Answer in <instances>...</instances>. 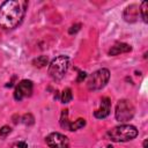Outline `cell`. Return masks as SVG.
I'll return each mask as SVG.
<instances>
[{"label":"cell","mask_w":148,"mask_h":148,"mask_svg":"<svg viewBox=\"0 0 148 148\" xmlns=\"http://www.w3.org/2000/svg\"><path fill=\"white\" fill-rule=\"evenodd\" d=\"M27 2L18 0H8L0 6V27L3 29H14L22 21L25 13Z\"/></svg>","instance_id":"obj_1"},{"label":"cell","mask_w":148,"mask_h":148,"mask_svg":"<svg viewBox=\"0 0 148 148\" xmlns=\"http://www.w3.org/2000/svg\"><path fill=\"white\" fill-rule=\"evenodd\" d=\"M138 135V130L133 125H119L106 132V138L113 142H126Z\"/></svg>","instance_id":"obj_2"},{"label":"cell","mask_w":148,"mask_h":148,"mask_svg":"<svg viewBox=\"0 0 148 148\" xmlns=\"http://www.w3.org/2000/svg\"><path fill=\"white\" fill-rule=\"evenodd\" d=\"M68 67H69V58L62 54L58 56L49 65V75L51 76V79L59 81L65 76Z\"/></svg>","instance_id":"obj_3"},{"label":"cell","mask_w":148,"mask_h":148,"mask_svg":"<svg viewBox=\"0 0 148 148\" xmlns=\"http://www.w3.org/2000/svg\"><path fill=\"white\" fill-rule=\"evenodd\" d=\"M110 80V72L108 68H101L94 72L87 82V86L90 90H99L106 86Z\"/></svg>","instance_id":"obj_4"},{"label":"cell","mask_w":148,"mask_h":148,"mask_svg":"<svg viewBox=\"0 0 148 148\" xmlns=\"http://www.w3.org/2000/svg\"><path fill=\"white\" fill-rule=\"evenodd\" d=\"M135 113V109L133 106V104L127 101V99H120L116 106V119L119 123H125L128 121L133 118Z\"/></svg>","instance_id":"obj_5"},{"label":"cell","mask_w":148,"mask_h":148,"mask_svg":"<svg viewBox=\"0 0 148 148\" xmlns=\"http://www.w3.org/2000/svg\"><path fill=\"white\" fill-rule=\"evenodd\" d=\"M34 84L30 80H22L15 88L14 98L16 101H22L24 97H29L32 92Z\"/></svg>","instance_id":"obj_6"},{"label":"cell","mask_w":148,"mask_h":148,"mask_svg":"<svg viewBox=\"0 0 148 148\" xmlns=\"http://www.w3.org/2000/svg\"><path fill=\"white\" fill-rule=\"evenodd\" d=\"M46 143L51 148H68L69 141L68 138L60 133H51L46 136Z\"/></svg>","instance_id":"obj_7"},{"label":"cell","mask_w":148,"mask_h":148,"mask_svg":"<svg viewBox=\"0 0 148 148\" xmlns=\"http://www.w3.org/2000/svg\"><path fill=\"white\" fill-rule=\"evenodd\" d=\"M139 12H140V7L136 3H132L130 6H127L123 13V17L126 22L133 23L138 20L139 17Z\"/></svg>","instance_id":"obj_8"},{"label":"cell","mask_w":148,"mask_h":148,"mask_svg":"<svg viewBox=\"0 0 148 148\" xmlns=\"http://www.w3.org/2000/svg\"><path fill=\"white\" fill-rule=\"evenodd\" d=\"M110 110H111V101L108 97H103L101 99V106L94 112V116L98 119L106 118L110 114Z\"/></svg>","instance_id":"obj_9"},{"label":"cell","mask_w":148,"mask_h":148,"mask_svg":"<svg viewBox=\"0 0 148 148\" xmlns=\"http://www.w3.org/2000/svg\"><path fill=\"white\" fill-rule=\"evenodd\" d=\"M132 51V46L128 45V44H125V43H119V44H116L113 45L110 51H109V54L110 56H118L119 53H127Z\"/></svg>","instance_id":"obj_10"},{"label":"cell","mask_w":148,"mask_h":148,"mask_svg":"<svg viewBox=\"0 0 148 148\" xmlns=\"http://www.w3.org/2000/svg\"><path fill=\"white\" fill-rule=\"evenodd\" d=\"M69 125L71 121L68 120V110H62L61 112V117H60V126L65 130H69Z\"/></svg>","instance_id":"obj_11"},{"label":"cell","mask_w":148,"mask_h":148,"mask_svg":"<svg viewBox=\"0 0 148 148\" xmlns=\"http://www.w3.org/2000/svg\"><path fill=\"white\" fill-rule=\"evenodd\" d=\"M47 57L46 56H39V57H37V58H35L34 60H32V65L35 66V67H38V68H42V67H44V66H46L47 65Z\"/></svg>","instance_id":"obj_12"},{"label":"cell","mask_w":148,"mask_h":148,"mask_svg":"<svg viewBox=\"0 0 148 148\" xmlns=\"http://www.w3.org/2000/svg\"><path fill=\"white\" fill-rule=\"evenodd\" d=\"M73 98V94H72V90L69 88H66L62 92H61V103L66 104V103H69Z\"/></svg>","instance_id":"obj_13"},{"label":"cell","mask_w":148,"mask_h":148,"mask_svg":"<svg viewBox=\"0 0 148 148\" xmlns=\"http://www.w3.org/2000/svg\"><path fill=\"white\" fill-rule=\"evenodd\" d=\"M84 125H86V119L79 118V119H76L74 123H71V125H69V131H76V130H79V128H82Z\"/></svg>","instance_id":"obj_14"},{"label":"cell","mask_w":148,"mask_h":148,"mask_svg":"<svg viewBox=\"0 0 148 148\" xmlns=\"http://www.w3.org/2000/svg\"><path fill=\"white\" fill-rule=\"evenodd\" d=\"M147 6H148V2L147 1H143L141 3V7H140V12H141V15H142V20L145 23L148 22V16H147Z\"/></svg>","instance_id":"obj_15"},{"label":"cell","mask_w":148,"mask_h":148,"mask_svg":"<svg viewBox=\"0 0 148 148\" xmlns=\"http://www.w3.org/2000/svg\"><path fill=\"white\" fill-rule=\"evenodd\" d=\"M22 123L24 124V125H32L34 123H35V118H34V116L31 114V113H25L23 117H22Z\"/></svg>","instance_id":"obj_16"},{"label":"cell","mask_w":148,"mask_h":148,"mask_svg":"<svg viewBox=\"0 0 148 148\" xmlns=\"http://www.w3.org/2000/svg\"><path fill=\"white\" fill-rule=\"evenodd\" d=\"M10 132H12V128H10L9 126H7V125L2 126V127L0 128V138H6Z\"/></svg>","instance_id":"obj_17"},{"label":"cell","mask_w":148,"mask_h":148,"mask_svg":"<svg viewBox=\"0 0 148 148\" xmlns=\"http://www.w3.org/2000/svg\"><path fill=\"white\" fill-rule=\"evenodd\" d=\"M80 29H81V24H80V23L74 24V25H72V27L68 29V34H69V35H74V34H76Z\"/></svg>","instance_id":"obj_18"},{"label":"cell","mask_w":148,"mask_h":148,"mask_svg":"<svg viewBox=\"0 0 148 148\" xmlns=\"http://www.w3.org/2000/svg\"><path fill=\"white\" fill-rule=\"evenodd\" d=\"M86 76H87V73H86V72H80V73H79V76H77V79H76V81H77V82H82V81L86 79Z\"/></svg>","instance_id":"obj_19"},{"label":"cell","mask_w":148,"mask_h":148,"mask_svg":"<svg viewBox=\"0 0 148 148\" xmlns=\"http://www.w3.org/2000/svg\"><path fill=\"white\" fill-rule=\"evenodd\" d=\"M16 146H17L18 148H28V145H27L25 142H23V141L17 142V143H16Z\"/></svg>","instance_id":"obj_20"},{"label":"cell","mask_w":148,"mask_h":148,"mask_svg":"<svg viewBox=\"0 0 148 148\" xmlns=\"http://www.w3.org/2000/svg\"><path fill=\"white\" fill-rule=\"evenodd\" d=\"M147 143H148V140H145L143 141V148H147Z\"/></svg>","instance_id":"obj_21"},{"label":"cell","mask_w":148,"mask_h":148,"mask_svg":"<svg viewBox=\"0 0 148 148\" xmlns=\"http://www.w3.org/2000/svg\"><path fill=\"white\" fill-rule=\"evenodd\" d=\"M105 148H113V147H112V146H111V145H109V146H106V147H105Z\"/></svg>","instance_id":"obj_22"},{"label":"cell","mask_w":148,"mask_h":148,"mask_svg":"<svg viewBox=\"0 0 148 148\" xmlns=\"http://www.w3.org/2000/svg\"><path fill=\"white\" fill-rule=\"evenodd\" d=\"M13 148H18V147H17V146H16V145H15V146H14V147H13Z\"/></svg>","instance_id":"obj_23"}]
</instances>
